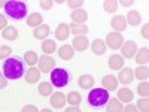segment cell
Segmentation results:
<instances>
[{"label":"cell","mask_w":149,"mask_h":112,"mask_svg":"<svg viewBox=\"0 0 149 112\" xmlns=\"http://www.w3.org/2000/svg\"><path fill=\"white\" fill-rule=\"evenodd\" d=\"M26 73V64L21 55H10L3 63V75L6 79H19Z\"/></svg>","instance_id":"cell-1"},{"label":"cell","mask_w":149,"mask_h":112,"mask_svg":"<svg viewBox=\"0 0 149 112\" xmlns=\"http://www.w3.org/2000/svg\"><path fill=\"white\" fill-rule=\"evenodd\" d=\"M5 8V14L12 20H22L27 18V5L21 0H8Z\"/></svg>","instance_id":"cell-2"},{"label":"cell","mask_w":149,"mask_h":112,"mask_svg":"<svg viewBox=\"0 0 149 112\" xmlns=\"http://www.w3.org/2000/svg\"><path fill=\"white\" fill-rule=\"evenodd\" d=\"M109 91L106 88H91L88 93V103L93 108H102L109 102Z\"/></svg>","instance_id":"cell-3"},{"label":"cell","mask_w":149,"mask_h":112,"mask_svg":"<svg viewBox=\"0 0 149 112\" xmlns=\"http://www.w3.org/2000/svg\"><path fill=\"white\" fill-rule=\"evenodd\" d=\"M70 81V75L63 67H54L51 70V84L55 88H63Z\"/></svg>","instance_id":"cell-4"},{"label":"cell","mask_w":149,"mask_h":112,"mask_svg":"<svg viewBox=\"0 0 149 112\" xmlns=\"http://www.w3.org/2000/svg\"><path fill=\"white\" fill-rule=\"evenodd\" d=\"M124 41H125V39L122 37L121 33L110 32V33H107V36H106L104 43H106V48H110V49H119V48L122 46Z\"/></svg>","instance_id":"cell-5"},{"label":"cell","mask_w":149,"mask_h":112,"mask_svg":"<svg viewBox=\"0 0 149 112\" xmlns=\"http://www.w3.org/2000/svg\"><path fill=\"white\" fill-rule=\"evenodd\" d=\"M37 64H39L37 69H39L40 72L48 73L55 67V60L51 55H42V57H39V60H37Z\"/></svg>","instance_id":"cell-6"},{"label":"cell","mask_w":149,"mask_h":112,"mask_svg":"<svg viewBox=\"0 0 149 112\" xmlns=\"http://www.w3.org/2000/svg\"><path fill=\"white\" fill-rule=\"evenodd\" d=\"M119 49H121V54H122L121 57L122 58H133L134 54L137 52V45L133 41H124V43Z\"/></svg>","instance_id":"cell-7"},{"label":"cell","mask_w":149,"mask_h":112,"mask_svg":"<svg viewBox=\"0 0 149 112\" xmlns=\"http://www.w3.org/2000/svg\"><path fill=\"white\" fill-rule=\"evenodd\" d=\"M110 27L113 29V32L116 33H121L127 29V21H125V17H122V15H115V17H112L110 20Z\"/></svg>","instance_id":"cell-8"},{"label":"cell","mask_w":149,"mask_h":112,"mask_svg":"<svg viewBox=\"0 0 149 112\" xmlns=\"http://www.w3.org/2000/svg\"><path fill=\"white\" fill-rule=\"evenodd\" d=\"M116 79H118V82H121L122 85H128V84H131L133 79H134V73H133V70H131L130 67H122V69L119 70V75L116 76Z\"/></svg>","instance_id":"cell-9"},{"label":"cell","mask_w":149,"mask_h":112,"mask_svg":"<svg viewBox=\"0 0 149 112\" xmlns=\"http://www.w3.org/2000/svg\"><path fill=\"white\" fill-rule=\"evenodd\" d=\"M51 106L55 108V109H61V108H64V105L67 103L66 102V94L64 93H61V91H55L51 94Z\"/></svg>","instance_id":"cell-10"},{"label":"cell","mask_w":149,"mask_h":112,"mask_svg":"<svg viewBox=\"0 0 149 112\" xmlns=\"http://www.w3.org/2000/svg\"><path fill=\"white\" fill-rule=\"evenodd\" d=\"M90 46V41L86 36H74V39L72 42V48L74 51H85Z\"/></svg>","instance_id":"cell-11"},{"label":"cell","mask_w":149,"mask_h":112,"mask_svg":"<svg viewBox=\"0 0 149 112\" xmlns=\"http://www.w3.org/2000/svg\"><path fill=\"white\" fill-rule=\"evenodd\" d=\"M70 18H72V22H74V24H85V21L88 20V14H86V10L82 9V8L74 9V10H72Z\"/></svg>","instance_id":"cell-12"},{"label":"cell","mask_w":149,"mask_h":112,"mask_svg":"<svg viewBox=\"0 0 149 112\" xmlns=\"http://www.w3.org/2000/svg\"><path fill=\"white\" fill-rule=\"evenodd\" d=\"M69 36H70V27H69V24H66V22L58 24V27L55 30V39L57 41H67Z\"/></svg>","instance_id":"cell-13"},{"label":"cell","mask_w":149,"mask_h":112,"mask_svg":"<svg viewBox=\"0 0 149 112\" xmlns=\"http://www.w3.org/2000/svg\"><path fill=\"white\" fill-rule=\"evenodd\" d=\"M118 79L116 76H113V75H106V76H103L102 79V85H103V88H106L107 91H113L118 88Z\"/></svg>","instance_id":"cell-14"},{"label":"cell","mask_w":149,"mask_h":112,"mask_svg":"<svg viewBox=\"0 0 149 112\" xmlns=\"http://www.w3.org/2000/svg\"><path fill=\"white\" fill-rule=\"evenodd\" d=\"M24 79H26V82H29V84L39 82V79H40V70L36 69V67L27 69L26 73H24Z\"/></svg>","instance_id":"cell-15"},{"label":"cell","mask_w":149,"mask_h":112,"mask_svg":"<svg viewBox=\"0 0 149 112\" xmlns=\"http://www.w3.org/2000/svg\"><path fill=\"white\" fill-rule=\"evenodd\" d=\"M133 96H134L133 91L130 88H127V87H122V88H119L118 93H116V99L121 103H131Z\"/></svg>","instance_id":"cell-16"},{"label":"cell","mask_w":149,"mask_h":112,"mask_svg":"<svg viewBox=\"0 0 149 112\" xmlns=\"http://www.w3.org/2000/svg\"><path fill=\"white\" fill-rule=\"evenodd\" d=\"M134 60H136V63H137V64L146 66L148 61H149V49H148L146 46L137 49V52L134 54Z\"/></svg>","instance_id":"cell-17"},{"label":"cell","mask_w":149,"mask_h":112,"mask_svg":"<svg viewBox=\"0 0 149 112\" xmlns=\"http://www.w3.org/2000/svg\"><path fill=\"white\" fill-rule=\"evenodd\" d=\"M49 32H51V30H49L48 24H42V26L36 27L33 30V37H34V39H39V41H45V39H48Z\"/></svg>","instance_id":"cell-18"},{"label":"cell","mask_w":149,"mask_h":112,"mask_svg":"<svg viewBox=\"0 0 149 112\" xmlns=\"http://www.w3.org/2000/svg\"><path fill=\"white\" fill-rule=\"evenodd\" d=\"M107 64L112 70H121L124 67V58L119 55V54H113V55H110L109 57V61H107Z\"/></svg>","instance_id":"cell-19"},{"label":"cell","mask_w":149,"mask_h":112,"mask_svg":"<svg viewBox=\"0 0 149 112\" xmlns=\"http://www.w3.org/2000/svg\"><path fill=\"white\" fill-rule=\"evenodd\" d=\"M26 22H27L29 27L36 29V27H39V26H42V24H43V17L40 14H37V12H33V14H30L27 17Z\"/></svg>","instance_id":"cell-20"},{"label":"cell","mask_w":149,"mask_h":112,"mask_svg":"<svg viewBox=\"0 0 149 112\" xmlns=\"http://www.w3.org/2000/svg\"><path fill=\"white\" fill-rule=\"evenodd\" d=\"M125 21H127V26L134 27V26H139V24L142 22V17H140V14L137 10H130L127 14V17H125Z\"/></svg>","instance_id":"cell-21"},{"label":"cell","mask_w":149,"mask_h":112,"mask_svg":"<svg viewBox=\"0 0 149 112\" xmlns=\"http://www.w3.org/2000/svg\"><path fill=\"white\" fill-rule=\"evenodd\" d=\"M58 55L61 60H72L73 55H74V49L72 48V45H63V46H60L58 49Z\"/></svg>","instance_id":"cell-22"},{"label":"cell","mask_w":149,"mask_h":112,"mask_svg":"<svg viewBox=\"0 0 149 112\" xmlns=\"http://www.w3.org/2000/svg\"><path fill=\"white\" fill-rule=\"evenodd\" d=\"M91 51L95 54V55H103L106 52V43L102 39H94L93 43H91Z\"/></svg>","instance_id":"cell-23"},{"label":"cell","mask_w":149,"mask_h":112,"mask_svg":"<svg viewBox=\"0 0 149 112\" xmlns=\"http://www.w3.org/2000/svg\"><path fill=\"white\" fill-rule=\"evenodd\" d=\"M78 84L84 90H91L94 87V78L91 76V75H82V76H79V79H78Z\"/></svg>","instance_id":"cell-24"},{"label":"cell","mask_w":149,"mask_h":112,"mask_svg":"<svg viewBox=\"0 0 149 112\" xmlns=\"http://www.w3.org/2000/svg\"><path fill=\"white\" fill-rule=\"evenodd\" d=\"M69 27H70V33L74 34V36H86V33H88V30H90L85 24H74V22H72Z\"/></svg>","instance_id":"cell-25"},{"label":"cell","mask_w":149,"mask_h":112,"mask_svg":"<svg viewBox=\"0 0 149 112\" xmlns=\"http://www.w3.org/2000/svg\"><path fill=\"white\" fill-rule=\"evenodd\" d=\"M40 48H42V51L45 52V55H51L52 52H55V51H57V43H55V41L45 39V41L42 42Z\"/></svg>","instance_id":"cell-26"},{"label":"cell","mask_w":149,"mask_h":112,"mask_svg":"<svg viewBox=\"0 0 149 112\" xmlns=\"http://www.w3.org/2000/svg\"><path fill=\"white\" fill-rule=\"evenodd\" d=\"M2 36L6 41H17L18 39V30L14 26H8L5 30H2Z\"/></svg>","instance_id":"cell-27"},{"label":"cell","mask_w":149,"mask_h":112,"mask_svg":"<svg viewBox=\"0 0 149 112\" xmlns=\"http://www.w3.org/2000/svg\"><path fill=\"white\" fill-rule=\"evenodd\" d=\"M122 109H124V105L118 100L116 97H113V99H109L106 112H122Z\"/></svg>","instance_id":"cell-28"},{"label":"cell","mask_w":149,"mask_h":112,"mask_svg":"<svg viewBox=\"0 0 149 112\" xmlns=\"http://www.w3.org/2000/svg\"><path fill=\"white\" fill-rule=\"evenodd\" d=\"M37 91H39L40 96L48 97V96H51L54 93V87H52L51 82H40L39 87H37Z\"/></svg>","instance_id":"cell-29"},{"label":"cell","mask_w":149,"mask_h":112,"mask_svg":"<svg viewBox=\"0 0 149 112\" xmlns=\"http://www.w3.org/2000/svg\"><path fill=\"white\" fill-rule=\"evenodd\" d=\"M66 102L70 103V106H79L81 102H82V96L78 91H70L66 96Z\"/></svg>","instance_id":"cell-30"},{"label":"cell","mask_w":149,"mask_h":112,"mask_svg":"<svg viewBox=\"0 0 149 112\" xmlns=\"http://www.w3.org/2000/svg\"><path fill=\"white\" fill-rule=\"evenodd\" d=\"M133 73H134V78L140 79V82H142V81H146L148 79L149 69H148V66H139L136 70H133Z\"/></svg>","instance_id":"cell-31"},{"label":"cell","mask_w":149,"mask_h":112,"mask_svg":"<svg viewBox=\"0 0 149 112\" xmlns=\"http://www.w3.org/2000/svg\"><path fill=\"white\" fill-rule=\"evenodd\" d=\"M22 58H24V63L26 64H29L30 67H34V64L37 63V60H39V55H37L34 51H27Z\"/></svg>","instance_id":"cell-32"},{"label":"cell","mask_w":149,"mask_h":112,"mask_svg":"<svg viewBox=\"0 0 149 112\" xmlns=\"http://www.w3.org/2000/svg\"><path fill=\"white\" fill-rule=\"evenodd\" d=\"M118 6L119 5H118L116 0H104L103 2V9H104V12H107V14H115Z\"/></svg>","instance_id":"cell-33"},{"label":"cell","mask_w":149,"mask_h":112,"mask_svg":"<svg viewBox=\"0 0 149 112\" xmlns=\"http://www.w3.org/2000/svg\"><path fill=\"white\" fill-rule=\"evenodd\" d=\"M137 93H139L140 97L148 99V94H149V84H148L146 81H142V82L139 84V87H137Z\"/></svg>","instance_id":"cell-34"},{"label":"cell","mask_w":149,"mask_h":112,"mask_svg":"<svg viewBox=\"0 0 149 112\" xmlns=\"http://www.w3.org/2000/svg\"><path fill=\"white\" fill-rule=\"evenodd\" d=\"M10 54H12V48L9 46V45H2L0 46V60H6L8 57H10Z\"/></svg>","instance_id":"cell-35"},{"label":"cell","mask_w":149,"mask_h":112,"mask_svg":"<svg viewBox=\"0 0 149 112\" xmlns=\"http://www.w3.org/2000/svg\"><path fill=\"white\" fill-rule=\"evenodd\" d=\"M137 108L139 111H142V112H148L149 111V100L148 99H143V97H140V100L137 102Z\"/></svg>","instance_id":"cell-36"},{"label":"cell","mask_w":149,"mask_h":112,"mask_svg":"<svg viewBox=\"0 0 149 112\" xmlns=\"http://www.w3.org/2000/svg\"><path fill=\"white\" fill-rule=\"evenodd\" d=\"M67 5H69V8L73 9V10H74V9H81L82 5H84V0H69Z\"/></svg>","instance_id":"cell-37"},{"label":"cell","mask_w":149,"mask_h":112,"mask_svg":"<svg viewBox=\"0 0 149 112\" xmlns=\"http://www.w3.org/2000/svg\"><path fill=\"white\" fill-rule=\"evenodd\" d=\"M39 6H40L42 9L48 10V9H51V8L54 6V2H51V0H40V2H39Z\"/></svg>","instance_id":"cell-38"},{"label":"cell","mask_w":149,"mask_h":112,"mask_svg":"<svg viewBox=\"0 0 149 112\" xmlns=\"http://www.w3.org/2000/svg\"><path fill=\"white\" fill-rule=\"evenodd\" d=\"M6 27H8V18L3 14H0V30H5Z\"/></svg>","instance_id":"cell-39"},{"label":"cell","mask_w":149,"mask_h":112,"mask_svg":"<svg viewBox=\"0 0 149 112\" xmlns=\"http://www.w3.org/2000/svg\"><path fill=\"white\" fill-rule=\"evenodd\" d=\"M21 112H39V109H37L34 105H26L21 109Z\"/></svg>","instance_id":"cell-40"},{"label":"cell","mask_w":149,"mask_h":112,"mask_svg":"<svg viewBox=\"0 0 149 112\" xmlns=\"http://www.w3.org/2000/svg\"><path fill=\"white\" fill-rule=\"evenodd\" d=\"M142 36L145 39H149V24L148 22H145L143 27H142Z\"/></svg>","instance_id":"cell-41"},{"label":"cell","mask_w":149,"mask_h":112,"mask_svg":"<svg viewBox=\"0 0 149 112\" xmlns=\"http://www.w3.org/2000/svg\"><path fill=\"white\" fill-rule=\"evenodd\" d=\"M122 112H139V109L136 108L134 105H131V103H127V106H124Z\"/></svg>","instance_id":"cell-42"},{"label":"cell","mask_w":149,"mask_h":112,"mask_svg":"<svg viewBox=\"0 0 149 112\" xmlns=\"http://www.w3.org/2000/svg\"><path fill=\"white\" fill-rule=\"evenodd\" d=\"M6 85H8V79L5 78V75H3V72H0V90H3V88H6Z\"/></svg>","instance_id":"cell-43"},{"label":"cell","mask_w":149,"mask_h":112,"mask_svg":"<svg viewBox=\"0 0 149 112\" xmlns=\"http://www.w3.org/2000/svg\"><path fill=\"white\" fill-rule=\"evenodd\" d=\"M133 3H134L133 0H121V2H118V5H122L124 8H130Z\"/></svg>","instance_id":"cell-44"},{"label":"cell","mask_w":149,"mask_h":112,"mask_svg":"<svg viewBox=\"0 0 149 112\" xmlns=\"http://www.w3.org/2000/svg\"><path fill=\"white\" fill-rule=\"evenodd\" d=\"M64 112H82V111H81L78 106H69V108H67Z\"/></svg>","instance_id":"cell-45"},{"label":"cell","mask_w":149,"mask_h":112,"mask_svg":"<svg viewBox=\"0 0 149 112\" xmlns=\"http://www.w3.org/2000/svg\"><path fill=\"white\" fill-rule=\"evenodd\" d=\"M39 112H52V111L48 109V108H45V109H42V111H39Z\"/></svg>","instance_id":"cell-46"},{"label":"cell","mask_w":149,"mask_h":112,"mask_svg":"<svg viewBox=\"0 0 149 112\" xmlns=\"http://www.w3.org/2000/svg\"><path fill=\"white\" fill-rule=\"evenodd\" d=\"M6 5V2H3V0H0V6H5Z\"/></svg>","instance_id":"cell-47"}]
</instances>
